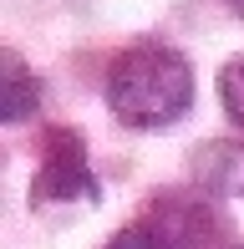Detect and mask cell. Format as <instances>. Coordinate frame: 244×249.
<instances>
[{
	"instance_id": "obj_1",
	"label": "cell",
	"mask_w": 244,
	"mask_h": 249,
	"mask_svg": "<svg viewBox=\"0 0 244 249\" xmlns=\"http://www.w3.org/2000/svg\"><path fill=\"white\" fill-rule=\"evenodd\" d=\"M193 102V71L173 46L138 41L107 71V107L127 127H168Z\"/></svg>"
},
{
	"instance_id": "obj_2",
	"label": "cell",
	"mask_w": 244,
	"mask_h": 249,
	"mask_svg": "<svg viewBox=\"0 0 244 249\" xmlns=\"http://www.w3.org/2000/svg\"><path fill=\"white\" fill-rule=\"evenodd\" d=\"M102 188H97V173L87 163V142L82 132L71 127H51L46 138V158L36 168V183H31V203L46 209V203H92Z\"/></svg>"
},
{
	"instance_id": "obj_3",
	"label": "cell",
	"mask_w": 244,
	"mask_h": 249,
	"mask_svg": "<svg viewBox=\"0 0 244 249\" xmlns=\"http://www.w3.org/2000/svg\"><path fill=\"white\" fill-rule=\"evenodd\" d=\"M142 224H148L168 249H204L214 239V213H209V203H198L193 194H163L148 209Z\"/></svg>"
},
{
	"instance_id": "obj_4",
	"label": "cell",
	"mask_w": 244,
	"mask_h": 249,
	"mask_svg": "<svg viewBox=\"0 0 244 249\" xmlns=\"http://www.w3.org/2000/svg\"><path fill=\"white\" fill-rule=\"evenodd\" d=\"M41 102V82L31 76V66L16 51H5V76H0V117L5 122H26Z\"/></svg>"
},
{
	"instance_id": "obj_5",
	"label": "cell",
	"mask_w": 244,
	"mask_h": 249,
	"mask_svg": "<svg viewBox=\"0 0 244 249\" xmlns=\"http://www.w3.org/2000/svg\"><path fill=\"white\" fill-rule=\"evenodd\" d=\"M219 102H224V112L244 127V56H229L224 71H219Z\"/></svg>"
},
{
	"instance_id": "obj_6",
	"label": "cell",
	"mask_w": 244,
	"mask_h": 249,
	"mask_svg": "<svg viewBox=\"0 0 244 249\" xmlns=\"http://www.w3.org/2000/svg\"><path fill=\"white\" fill-rule=\"evenodd\" d=\"M107 249H168V244H163L148 224H127V229H117L112 239H107Z\"/></svg>"
},
{
	"instance_id": "obj_7",
	"label": "cell",
	"mask_w": 244,
	"mask_h": 249,
	"mask_svg": "<svg viewBox=\"0 0 244 249\" xmlns=\"http://www.w3.org/2000/svg\"><path fill=\"white\" fill-rule=\"evenodd\" d=\"M224 5H229V10H234V16H244V0H224Z\"/></svg>"
}]
</instances>
